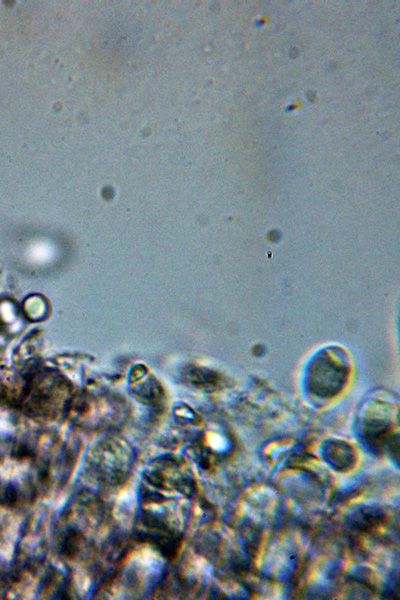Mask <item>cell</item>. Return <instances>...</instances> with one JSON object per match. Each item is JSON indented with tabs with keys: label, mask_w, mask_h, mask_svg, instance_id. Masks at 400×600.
Here are the masks:
<instances>
[{
	"label": "cell",
	"mask_w": 400,
	"mask_h": 600,
	"mask_svg": "<svg viewBox=\"0 0 400 600\" xmlns=\"http://www.w3.org/2000/svg\"><path fill=\"white\" fill-rule=\"evenodd\" d=\"M346 368L344 362L334 355L324 354L319 356L312 365L310 372L311 387L319 395L328 397L337 393L345 379Z\"/></svg>",
	"instance_id": "cell-1"
}]
</instances>
